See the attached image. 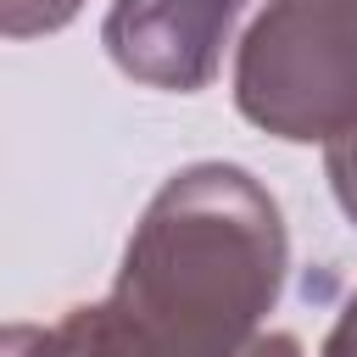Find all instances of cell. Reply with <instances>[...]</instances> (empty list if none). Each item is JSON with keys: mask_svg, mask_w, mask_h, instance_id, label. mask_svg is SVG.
Here are the masks:
<instances>
[{"mask_svg": "<svg viewBox=\"0 0 357 357\" xmlns=\"http://www.w3.org/2000/svg\"><path fill=\"white\" fill-rule=\"evenodd\" d=\"M290 229L240 162H190L145 201L117 279L73 307L67 357H240L284 296Z\"/></svg>", "mask_w": 357, "mask_h": 357, "instance_id": "1", "label": "cell"}, {"mask_svg": "<svg viewBox=\"0 0 357 357\" xmlns=\"http://www.w3.org/2000/svg\"><path fill=\"white\" fill-rule=\"evenodd\" d=\"M245 6L251 0H112L100 45L123 78L167 95H195L218 78Z\"/></svg>", "mask_w": 357, "mask_h": 357, "instance_id": "3", "label": "cell"}, {"mask_svg": "<svg viewBox=\"0 0 357 357\" xmlns=\"http://www.w3.org/2000/svg\"><path fill=\"white\" fill-rule=\"evenodd\" d=\"M240 357H307V351H301V340H296L290 329H262Z\"/></svg>", "mask_w": 357, "mask_h": 357, "instance_id": "8", "label": "cell"}, {"mask_svg": "<svg viewBox=\"0 0 357 357\" xmlns=\"http://www.w3.org/2000/svg\"><path fill=\"white\" fill-rule=\"evenodd\" d=\"M234 112L284 145L351 134L357 0H268L234 56Z\"/></svg>", "mask_w": 357, "mask_h": 357, "instance_id": "2", "label": "cell"}, {"mask_svg": "<svg viewBox=\"0 0 357 357\" xmlns=\"http://www.w3.org/2000/svg\"><path fill=\"white\" fill-rule=\"evenodd\" d=\"M84 0H0V39H45L61 33Z\"/></svg>", "mask_w": 357, "mask_h": 357, "instance_id": "4", "label": "cell"}, {"mask_svg": "<svg viewBox=\"0 0 357 357\" xmlns=\"http://www.w3.org/2000/svg\"><path fill=\"white\" fill-rule=\"evenodd\" d=\"M0 357H67L56 324H0Z\"/></svg>", "mask_w": 357, "mask_h": 357, "instance_id": "6", "label": "cell"}, {"mask_svg": "<svg viewBox=\"0 0 357 357\" xmlns=\"http://www.w3.org/2000/svg\"><path fill=\"white\" fill-rule=\"evenodd\" d=\"M324 173H329L335 206H340V212H346V223L357 229V128L324 145Z\"/></svg>", "mask_w": 357, "mask_h": 357, "instance_id": "5", "label": "cell"}, {"mask_svg": "<svg viewBox=\"0 0 357 357\" xmlns=\"http://www.w3.org/2000/svg\"><path fill=\"white\" fill-rule=\"evenodd\" d=\"M318 357H357V290H351V296H346V307L335 312V324H329V335H324Z\"/></svg>", "mask_w": 357, "mask_h": 357, "instance_id": "7", "label": "cell"}]
</instances>
